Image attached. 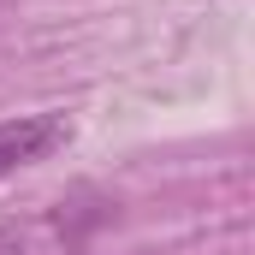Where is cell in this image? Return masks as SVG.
Wrapping results in <instances>:
<instances>
[{"instance_id":"7a4b0ae2","label":"cell","mask_w":255,"mask_h":255,"mask_svg":"<svg viewBox=\"0 0 255 255\" xmlns=\"http://www.w3.org/2000/svg\"><path fill=\"white\" fill-rule=\"evenodd\" d=\"M0 255H24V232L18 226H0Z\"/></svg>"},{"instance_id":"6da1fadb","label":"cell","mask_w":255,"mask_h":255,"mask_svg":"<svg viewBox=\"0 0 255 255\" xmlns=\"http://www.w3.org/2000/svg\"><path fill=\"white\" fill-rule=\"evenodd\" d=\"M65 142H71V119L65 113H18V119H0V178H12L18 166L48 160Z\"/></svg>"}]
</instances>
